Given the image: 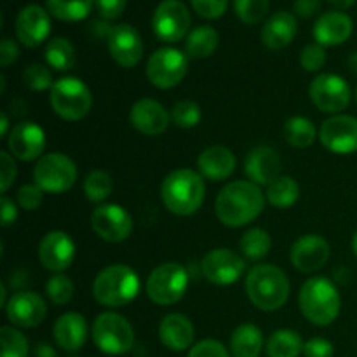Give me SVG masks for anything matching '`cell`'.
Returning <instances> with one entry per match:
<instances>
[{"label":"cell","instance_id":"obj_23","mask_svg":"<svg viewBox=\"0 0 357 357\" xmlns=\"http://www.w3.org/2000/svg\"><path fill=\"white\" fill-rule=\"evenodd\" d=\"M281 157L275 149L268 145H260L251 150L244 162V171L250 181L267 187L281 176Z\"/></svg>","mask_w":357,"mask_h":357},{"label":"cell","instance_id":"obj_24","mask_svg":"<svg viewBox=\"0 0 357 357\" xmlns=\"http://www.w3.org/2000/svg\"><path fill=\"white\" fill-rule=\"evenodd\" d=\"M236 164L237 160L232 150L222 145L202 150L197 159L201 176L211 181H223L232 176L234 171H236Z\"/></svg>","mask_w":357,"mask_h":357},{"label":"cell","instance_id":"obj_9","mask_svg":"<svg viewBox=\"0 0 357 357\" xmlns=\"http://www.w3.org/2000/svg\"><path fill=\"white\" fill-rule=\"evenodd\" d=\"M77 166L65 153H45L33 167L35 185L47 194H65L75 185Z\"/></svg>","mask_w":357,"mask_h":357},{"label":"cell","instance_id":"obj_28","mask_svg":"<svg viewBox=\"0 0 357 357\" xmlns=\"http://www.w3.org/2000/svg\"><path fill=\"white\" fill-rule=\"evenodd\" d=\"M296 35V20L286 10L272 14L261 28V42L272 51L288 47Z\"/></svg>","mask_w":357,"mask_h":357},{"label":"cell","instance_id":"obj_50","mask_svg":"<svg viewBox=\"0 0 357 357\" xmlns=\"http://www.w3.org/2000/svg\"><path fill=\"white\" fill-rule=\"evenodd\" d=\"M17 56H20V47L16 45V42L7 37L2 38V42H0V65H2V68L13 65Z\"/></svg>","mask_w":357,"mask_h":357},{"label":"cell","instance_id":"obj_43","mask_svg":"<svg viewBox=\"0 0 357 357\" xmlns=\"http://www.w3.org/2000/svg\"><path fill=\"white\" fill-rule=\"evenodd\" d=\"M326 63V51L319 44H309L302 49L300 65L305 72H319Z\"/></svg>","mask_w":357,"mask_h":357},{"label":"cell","instance_id":"obj_20","mask_svg":"<svg viewBox=\"0 0 357 357\" xmlns=\"http://www.w3.org/2000/svg\"><path fill=\"white\" fill-rule=\"evenodd\" d=\"M16 37L24 47H37L47 38L51 31V20L44 7L38 3H30L23 7L16 17Z\"/></svg>","mask_w":357,"mask_h":357},{"label":"cell","instance_id":"obj_35","mask_svg":"<svg viewBox=\"0 0 357 357\" xmlns=\"http://www.w3.org/2000/svg\"><path fill=\"white\" fill-rule=\"evenodd\" d=\"M47 10L59 21L75 23L89 16L94 0H47Z\"/></svg>","mask_w":357,"mask_h":357},{"label":"cell","instance_id":"obj_46","mask_svg":"<svg viewBox=\"0 0 357 357\" xmlns=\"http://www.w3.org/2000/svg\"><path fill=\"white\" fill-rule=\"evenodd\" d=\"M188 357H230L229 351L223 347V344H220L218 340H201L190 349Z\"/></svg>","mask_w":357,"mask_h":357},{"label":"cell","instance_id":"obj_58","mask_svg":"<svg viewBox=\"0 0 357 357\" xmlns=\"http://www.w3.org/2000/svg\"><path fill=\"white\" fill-rule=\"evenodd\" d=\"M7 289H6V284L3 282H0V307H6L7 305Z\"/></svg>","mask_w":357,"mask_h":357},{"label":"cell","instance_id":"obj_36","mask_svg":"<svg viewBox=\"0 0 357 357\" xmlns=\"http://www.w3.org/2000/svg\"><path fill=\"white\" fill-rule=\"evenodd\" d=\"M241 253L248 258V260L258 261L261 258H265L268 255L272 248L271 236H268L267 230L264 229H250L248 232L243 234L239 241Z\"/></svg>","mask_w":357,"mask_h":357},{"label":"cell","instance_id":"obj_14","mask_svg":"<svg viewBox=\"0 0 357 357\" xmlns=\"http://www.w3.org/2000/svg\"><path fill=\"white\" fill-rule=\"evenodd\" d=\"M91 227L100 239L122 243L132 232V218L122 206L101 204L91 215Z\"/></svg>","mask_w":357,"mask_h":357},{"label":"cell","instance_id":"obj_53","mask_svg":"<svg viewBox=\"0 0 357 357\" xmlns=\"http://www.w3.org/2000/svg\"><path fill=\"white\" fill-rule=\"evenodd\" d=\"M114 28L115 26H112V24L108 23V20L94 21V23L91 24V33H93L94 38H105V40L108 42V38H110Z\"/></svg>","mask_w":357,"mask_h":357},{"label":"cell","instance_id":"obj_37","mask_svg":"<svg viewBox=\"0 0 357 357\" xmlns=\"http://www.w3.org/2000/svg\"><path fill=\"white\" fill-rule=\"evenodd\" d=\"M114 190V180L107 171H91L84 180V194L91 202H103Z\"/></svg>","mask_w":357,"mask_h":357},{"label":"cell","instance_id":"obj_8","mask_svg":"<svg viewBox=\"0 0 357 357\" xmlns=\"http://www.w3.org/2000/svg\"><path fill=\"white\" fill-rule=\"evenodd\" d=\"M93 342L103 354L122 356L131 351L135 344V330L124 316L115 312H103L94 319Z\"/></svg>","mask_w":357,"mask_h":357},{"label":"cell","instance_id":"obj_26","mask_svg":"<svg viewBox=\"0 0 357 357\" xmlns=\"http://www.w3.org/2000/svg\"><path fill=\"white\" fill-rule=\"evenodd\" d=\"M52 337H54L58 347L66 352H77L84 347L87 340V323L86 317L79 312H66L56 319L52 326Z\"/></svg>","mask_w":357,"mask_h":357},{"label":"cell","instance_id":"obj_19","mask_svg":"<svg viewBox=\"0 0 357 357\" xmlns=\"http://www.w3.org/2000/svg\"><path fill=\"white\" fill-rule=\"evenodd\" d=\"M6 316L14 328H35L47 316V305L38 293L17 291L7 302Z\"/></svg>","mask_w":357,"mask_h":357},{"label":"cell","instance_id":"obj_55","mask_svg":"<svg viewBox=\"0 0 357 357\" xmlns=\"http://www.w3.org/2000/svg\"><path fill=\"white\" fill-rule=\"evenodd\" d=\"M9 117H7L6 112H2L0 114V136L6 138V136H9Z\"/></svg>","mask_w":357,"mask_h":357},{"label":"cell","instance_id":"obj_16","mask_svg":"<svg viewBox=\"0 0 357 357\" xmlns=\"http://www.w3.org/2000/svg\"><path fill=\"white\" fill-rule=\"evenodd\" d=\"M330 244L323 236L317 234H307L302 236L289 250V261L296 271L303 274H312L323 268L330 260Z\"/></svg>","mask_w":357,"mask_h":357},{"label":"cell","instance_id":"obj_49","mask_svg":"<svg viewBox=\"0 0 357 357\" xmlns=\"http://www.w3.org/2000/svg\"><path fill=\"white\" fill-rule=\"evenodd\" d=\"M126 3L128 0H94V6H96L100 16L108 21L121 16L126 9Z\"/></svg>","mask_w":357,"mask_h":357},{"label":"cell","instance_id":"obj_30","mask_svg":"<svg viewBox=\"0 0 357 357\" xmlns=\"http://www.w3.org/2000/svg\"><path fill=\"white\" fill-rule=\"evenodd\" d=\"M220 44L218 31L213 26H197L188 33L185 42V51L187 56L194 59L209 58L216 51Z\"/></svg>","mask_w":357,"mask_h":357},{"label":"cell","instance_id":"obj_2","mask_svg":"<svg viewBox=\"0 0 357 357\" xmlns=\"http://www.w3.org/2000/svg\"><path fill=\"white\" fill-rule=\"evenodd\" d=\"M289 288L286 272L271 264L255 265L244 282L250 302L264 312H274L284 307L289 298Z\"/></svg>","mask_w":357,"mask_h":357},{"label":"cell","instance_id":"obj_1","mask_svg":"<svg viewBox=\"0 0 357 357\" xmlns=\"http://www.w3.org/2000/svg\"><path fill=\"white\" fill-rule=\"evenodd\" d=\"M265 195L260 185L250 180H237L220 190L215 202L216 218L230 229L248 225L261 215Z\"/></svg>","mask_w":357,"mask_h":357},{"label":"cell","instance_id":"obj_6","mask_svg":"<svg viewBox=\"0 0 357 357\" xmlns=\"http://www.w3.org/2000/svg\"><path fill=\"white\" fill-rule=\"evenodd\" d=\"M49 101L56 115L63 121H82L93 107V94L86 82L77 77H63L56 80L49 91Z\"/></svg>","mask_w":357,"mask_h":357},{"label":"cell","instance_id":"obj_47","mask_svg":"<svg viewBox=\"0 0 357 357\" xmlns=\"http://www.w3.org/2000/svg\"><path fill=\"white\" fill-rule=\"evenodd\" d=\"M0 160H2V166H0V190H2V194H6L10 185L14 183V180H16L17 169L14 157L6 150L0 152Z\"/></svg>","mask_w":357,"mask_h":357},{"label":"cell","instance_id":"obj_57","mask_svg":"<svg viewBox=\"0 0 357 357\" xmlns=\"http://www.w3.org/2000/svg\"><path fill=\"white\" fill-rule=\"evenodd\" d=\"M347 66H349V70H351L352 73H356V75H357V51L352 52V54L349 56Z\"/></svg>","mask_w":357,"mask_h":357},{"label":"cell","instance_id":"obj_40","mask_svg":"<svg viewBox=\"0 0 357 357\" xmlns=\"http://www.w3.org/2000/svg\"><path fill=\"white\" fill-rule=\"evenodd\" d=\"M234 10L246 24H257L267 16L268 0H234Z\"/></svg>","mask_w":357,"mask_h":357},{"label":"cell","instance_id":"obj_4","mask_svg":"<svg viewBox=\"0 0 357 357\" xmlns=\"http://www.w3.org/2000/svg\"><path fill=\"white\" fill-rule=\"evenodd\" d=\"M298 305L307 321L316 326H330L340 314L342 298L330 279L310 278L300 288Z\"/></svg>","mask_w":357,"mask_h":357},{"label":"cell","instance_id":"obj_51","mask_svg":"<svg viewBox=\"0 0 357 357\" xmlns=\"http://www.w3.org/2000/svg\"><path fill=\"white\" fill-rule=\"evenodd\" d=\"M0 206H2V227L3 229H7V227H10L14 222H16L17 206L14 204V201H10L7 195H2Z\"/></svg>","mask_w":357,"mask_h":357},{"label":"cell","instance_id":"obj_48","mask_svg":"<svg viewBox=\"0 0 357 357\" xmlns=\"http://www.w3.org/2000/svg\"><path fill=\"white\" fill-rule=\"evenodd\" d=\"M335 347L330 340L326 338H310L305 345H303V356L305 357H333Z\"/></svg>","mask_w":357,"mask_h":357},{"label":"cell","instance_id":"obj_13","mask_svg":"<svg viewBox=\"0 0 357 357\" xmlns=\"http://www.w3.org/2000/svg\"><path fill=\"white\" fill-rule=\"evenodd\" d=\"M202 275L216 286H230L243 278L246 261L229 248H216L209 251L201 264Z\"/></svg>","mask_w":357,"mask_h":357},{"label":"cell","instance_id":"obj_10","mask_svg":"<svg viewBox=\"0 0 357 357\" xmlns=\"http://www.w3.org/2000/svg\"><path fill=\"white\" fill-rule=\"evenodd\" d=\"M188 58L173 47L157 49L146 63V77L157 89H173L185 79Z\"/></svg>","mask_w":357,"mask_h":357},{"label":"cell","instance_id":"obj_56","mask_svg":"<svg viewBox=\"0 0 357 357\" xmlns=\"http://www.w3.org/2000/svg\"><path fill=\"white\" fill-rule=\"evenodd\" d=\"M328 2H330L331 6L338 7V9H349V7L354 6L356 0H328Z\"/></svg>","mask_w":357,"mask_h":357},{"label":"cell","instance_id":"obj_33","mask_svg":"<svg viewBox=\"0 0 357 357\" xmlns=\"http://www.w3.org/2000/svg\"><path fill=\"white\" fill-rule=\"evenodd\" d=\"M300 185L291 176H279L267 187V201L278 209H288L298 201Z\"/></svg>","mask_w":357,"mask_h":357},{"label":"cell","instance_id":"obj_60","mask_svg":"<svg viewBox=\"0 0 357 357\" xmlns=\"http://www.w3.org/2000/svg\"><path fill=\"white\" fill-rule=\"evenodd\" d=\"M356 100H357V89H356Z\"/></svg>","mask_w":357,"mask_h":357},{"label":"cell","instance_id":"obj_41","mask_svg":"<svg viewBox=\"0 0 357 357\" xmlns=\"http://www.w3.org/2000/svg\"><path fill=\"white\" fill-rule=\"evenodd\" d=\"M45 293L54 305H66L73 298V282L65 274H54L45 284Z\"/></svg>","mask_w":357,"mask_h":357},{"label":"cell","instance_id":"obj_45","mask_svg":"<svg viewBox=\"0 0 357 357\" xmlns=\"http://www.w3.org/2000/svg\"><path fill=\"white\" fill-rule=\"evenodd\" d=\"M190 2L195 13L206 20H218L225 14L227 6H229V0H190Z\"/></svg>","mask_w":357,"mask_h":357},{"label":"cell","instance_id":"obj_11","mask_svg":"<svg viewBox=\"0 0 357 357\" xmlns=\"http://www.w3.org/2000/svg\"><path fill=\"white\" fill-rule=\"evenodd\" d=\"M312 103L324 114H340L351 105L352 91L347 80L335 73H321L310 82Z\"/></svg>","mask_w":357,"mask_h":357},{"label":"cell","instance_id":"obj_17","mask_svg":"<svg viewBox=\"0 0 357 357\" xmlns=\"http://www.w3.org/2000/svg\"><path fill=\"white\" fill-rule=\"evenodd\" d=\"M75 258V243L63 230H51L38 243V260L42 267L54 274H61Z\"/></svg>","mask_w":357,"mask_h":357},{"label":"cell","instance_id":"obj_29","mask_svg":"<svg viewBox=\"0 0 357 357\" xmlns=\"http://www.w3.org/2000/svg\"><path fill=\"white\" fill-rule=\"evenodd\" d=\"M264 351V335L257 324H241L230 337L234 357H260Z\"/></svg>","mask_w":357,"mask_h":357},{"label":"cell","instance_id":"obj_15","mask_svg":"<svg viewBox=\"0 0 357 357\" xmlns=\"http://www.w3.org/2000/svg\"><path fill=\"white\" fill-rule=\"evenodd\" d=\"M319 139L324 149L338 155L357 152V117L338 114L323 122Z\"/></svg>","mask_w":357,"mask_h":357},{"label":"cell","instance_id":"obj_32","mask_svg":"<svg viewBox=\"0 0 357 357\" xmlns=\"http://www.w3.org/2000/svg\"><path fill=\"white\" fill-rule=\"evenodd\" d=\"M284 138L293 149H307L317 138V129L307 117L295 115L289 117L284 124Z\"/></svg>","mask_w":357,"mask_h":357},{"label":"cell","instance_id":"obj_7","mask_svg":"<svg viewBox=\"0 0 357 357\" xmlns=\"http://www.w3.org/2000/svg\"><path fill=\"white\" fill-rule=\"evenodd\" d=\"M188 288L187 268L176 261H166L150 272L146 279V295L160 307L180 302Z\"/></svg>","mask_w":357,"mask_h":357},{"label":"cell","instance_id":"obj_27","mask_svg":"<svg viewBox=\"0 0 357 357\" xmlns=\"http://www.w3.org/2000/svg\"><path fill=\"white\" fill-rule=\"evenodd\" d=\"M352 20L344 13H324L314 24V38L319 45H340L351 37Z\"/></svg>","mask_w":357,"mask_h":357},{"label":"cell","instance_id":"obj_34","mask_svg":"<svg viewBox=\"0 0 357 357\" xmlns=\"http://www.w3.org/2000/svg\"><path fill=\"white\" fill-rule=\"evenodd\" d=\"M45 61L58 72H66L75 66V47L63 37H54L45 45Z\"/></svg>","mask_w":357,"mask_h":357},{"label":"cell","instance_id":"obj_21","mask_svg":"<svg viewBox=\"0 0 357 357\" xmlns=\"http://www.w3.org/2000/svg\"><path fill=\"white\" fill-rule=\"evenodd\" d=\"M108 51L112 59L122 68H132L143 56V42L138 30L128 23L117 24L108 38Z\"/></svg>","mask_w":357,"mask_h":357},{"label":"cell","instance_id":"obj_5","mask_svg":"<svg viewBox=\"0 0 357 357\" xmlns=\"http://www.w3.org/2000/svg\"><path fill=\"white\" fill-rule=\"evenodd\" d=\"M139 278L128 265H110L96 275L93 296L100 305L119 309L138 296Z\"/></svg>","mask_w":357,"mask_h":357},{"label":"cell","instance_id":"obj_12","mask_svg":"<svg viewBox=\"0 0 357 357\" xmlns=\"http://www.w3.org/2000/svg\"><path fill=\"white\" fill-rule=\"evenodd\" d=\"M153 33L159 40L173 44L181 40L190 28V13L180 0H164L152 17Z\"/></svg>","mask_w":357,"mask_h":357},{"label":"cell","instance_id":"obj_39","mask_svg":"<svg viewBox=\"0 0 357 357\" xmlns=\"http://www.w3.org/2000/svg\"><path fill=\"white\" fill-rule=\"evenodd\" d=\"M202 112L195 101L190 100H181L171 110V121L174 122V126L181 129H192L201 122Z\"/></svg>","mask_w":357,"mask_h":357},{"label":"cell","instance_id":"obj_52","mask_svg":"<svg viewBox=\"0 0 357 357\" xmlns=\"http://www.w3.org/2000/svg\"><path fill=\"white\" fill-rule=\"evenodd\" d=\"M321 9V0H296L295 13L300 17H310Z\"/></svg>","mask_w":357,"mask_h":357},{"label":"cell","instance_id":"obj_25","mask_svg":"<svg viewBox=\"0 0 357 357\" xmlns=\"http://www.w3.org/2000/svg\"><path fill=\"white\" fill-rule=\"evenodd\" d=\"M159 338L169 351H187L188 347H194V324L183 314H167L159 324Z\"/></svg>","mask_w":357,"mask_h":357},{"label":"cell","instance_id":"obj_31","mask_svg":"<svg viewBox=\"0 0 357 357\" xmlns=\"http://www.w3.org/2000/svg\"><path fill=\"white\" fill-rule=\"evenodd\" d=\"M303 340L296 331L278 330L267 340L268 357H298L303 354Z\"/></svg>","mask_w":357,"mask_h":357},{"label":"cell","instance_id":"obj_18","mask_svg":"<svg viewBox=\"0 0 357 357\" xmlns=\"http://www.w3.org/2000/svg\"><path fill=\"white\" fill-rule=\"evenodd\" d=\"M7 146L10 155L23 162L40 159L45 150V132L38 124L23 121L10 129L7 136Z\"/></svg>","mask_w":357,"mask_h":357},{"label":"cell","instance_id":"obj_42","mask_svg":"<svg viewBox=\"0 0 357 357\" xmlns=\"http://www.w3.org/2000/svg\"><path fill=\"white\" fill-rule=\"evenodd\" d=\"M23 82L24 86L30 87L31 91H51L52 86H54L51 70L45 68L40 63H33V65L24 68Z\"/></svg>","mask_w":357,"mask_h":357},{"label":"cell","instance_id":"obj_22","mask_svg":"<svg viewBox=\"0 0 357 357\" xmlns=\"http://www.w3.org/2000/svg\"><path fill=\"white\" fill-rule=\"evenodd\" d=\"M169 114L159 101L152 98H143L132 105L129 112L131 126L145 136H159L169 126Z\"/></svg>","mask_w":357,"mask_h":357},{"label":"cell","instance_id":"obj_38","mask_svg":"<svg viewBox=\"0 0 357 357\" xmlns=\"http://www.w3.org/2000/svg\"><path fill=\"white\" fill-rule=\"evenodd\" d=\"M2 357H28V340L14 326L0 328Z\"/></svg>","mask_w":357,"mask_h":357},{"label":"cell","instance_id":"obj_3","mask_svg":"<svg viewBox=\"0 0 357 357\" xmlns=\"http://www.w3.org/2000/svg\"><path fill=\"white\" fill-rule=\"evenodd\" d=\"M160 197L167 211L178 216H190L199 211L206 197V183L201 173L192 169L171 171L162 181Z\"/></svg>","mask_w":357,"mask_h":357},{"label":"cell","instance_id":"obj_54","mask_svg":"<svg viewBox=\"0 0 357 357\" xmlns=\"http://www.w3.org/2000/svg\"><path fill=\"white\" fill-rule=\"evenodd\" d=\"M33 357H58L52 345L49 344H38L33 351Z\"/></svg>","mask_w":357,"mask_h":357},{"label":"cell","instance_id":"obj_59","mask_svg":"<svg viewBox=\"0 0 357 357\" xmlns=\"http://www.w3.org/2000/svg\"><path fill=\"white\" fill-rule=\"evenodd\" d=\"M352 251H354V255L357 258V232L352 236Z\"/></svg>","mask_w":357,"mask_h":357},{"label":"cell","instance_id":"obj_44","mask_svg":"<svg viewBox=\"0 0 357 357\" xmlns=\"http://www.w3.org/2000/svg\"><path fill=\"white\" fill-rule=\"evenodd\" d=\"M16 201L20 204V208L26 209V211H35V209L40 208L42 201H44V190L35 183L23 185L17 190Z\"/></svg>","mask_w":357,"mask_h":357}]
</instances>
